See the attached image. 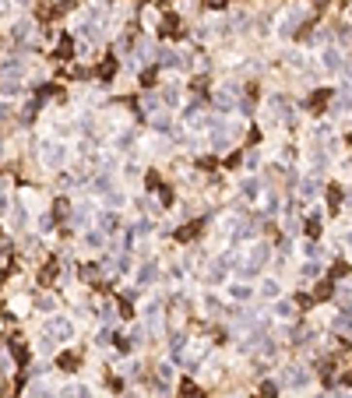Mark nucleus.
Returning <instances> with one entry per match:
<instances>
[{"label": "nucleus", "mask_w": 352, "mask_h": 398, "mask_svg": "<svg viewBox=\"0 0 352 398\" xmlns=\"http://www.w3.org/2000/svg\"><path fill=\"white\" fill-rule=\"evenodd\" d=\"M261 292H264V296H278V282H275V278H264Z\"/></svg>", "instance_id": "nucleus-1"}, {"label": "nucleus", "mask_w": 352, "mask_h": 398, "mask_svg": "<svg viewBox=\"0 0 352 398\" xmlns=\"http://www.w3.org/2000/svg\"><path fill=\"white\" fill-rule=\"evenodd\" d=\"M275 314H278V317H292L296 310H292V303H278V307H275Z\"/></svg>", "instance_id": "nucleus-2"}]
</instances>
